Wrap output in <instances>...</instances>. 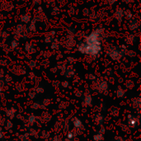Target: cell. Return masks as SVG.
<instances>
[{"label": "cell", "mask_w": 141, "mask_h": 141, "mask_svg": "<svg viewBox=\"0 0 141 141\" xmlns=\"http://www.w3.org/2000/svg\"><path fill=\"white\" fill-rule=\"evenodd\" d=\"M135 0H131V2H134Z\"/></svg>", "instance_id": "obj_24"}, {"label": "cell", "mask_w": 141, "mask_h": 141, "mask_svg": "<svg viewBox=\"0 0 141 141\" xmlns=\"http://www.w3.org/2000/svg\"><path fill=\"white\" fill-rule=\"evenodd\" d=\"M106 2H107L110 6H112L116 2V0H106Z\"/></svg>", "instance_id": "obj_19"}, {"label": "cell", "mask_w": 141, "mask_h": 141, "mask_svg": "<svg viewBox=\"0 0 141 141\" xmlns=\"http://www.w3.org/2000/svg\"><path fill=\"white\" fill-rule=\"evenodd\" d=\"M36 20H35V18L33 20H31L30 22H31V25H30V27H28V30H29L31 32H36Z\"/></svg>", "instance_id": "obj_7"}, {"label": "cell", "mask_w": 141, "mask_h": 141, "mask_svg": "<svg viewBox=\"0 0 141 141\" xmlns=\"http://www.w3.org/2000/svg\"><path fill=\"white\" fill-rule=\"evenodd\" d=\"M1 19H3V14L0 13V20H1Z\"/></svg>", "instance_id": "obj_23"}, {"label": "cell", "mask_w": 141, "mask_h": 141, "mask_svg": "<svg viewBox=\"0 0 141 141\" xmlns=\"http://www.w3.org/2000/svg\"><path fill=\"white\" fill-rule=\"evenodd\" d=\"M124 16L126 17L129 20H130V19H131V18H133V14H132V12H131V10L124 11Z\"/></svg>", "instance_id": "obj_11"}, {"label": "cell", "mask_w": 141, "mask_h": 141, "mask_svg": "<svg viewBox=\"0 0 141 141\" xmlns=\"http://www.w3.org/2000/svg\"><path fill=\"white\" fill-rule=\"evenodd\" d=\"M20 21L21 22L25 23V24H28L30 21H31V14H23L20 17Z\"/></svg>", "instance_id": "obj_5"}, {"label": "cell", "mask_w": 141, "mask_h": 141, "mask_svg": "<svg viewBox=\"0 0 141 141\" xmlns=\"http://www.w3.org/2000/svg\"><path fill=\"white\" fill-rule=\"evenodd\" d=\"M31 50H33V45L31 44H30V43H27V45H26V50L30 51Z\"/></svg>", "instance_id": "obj_14"}, {"label": "cell", "mask_w": 141, "mask_h": 141, "mask_svg": "<svg viewBox=\"0 0 141 141\" xmlns=\"http://www.w3.org/2000/svg\"><path fill=\"white\" fill-rule=\"evenodd\" d=\"M134 39H135V37H134V34H130L129 36L125 38V42H126L127 44H129V45H131L132 43L134 41Z\"/></svg>", "instance_id": "obj_8"}, {"label": "cell", "mask_w": 141, "mask_h": 141, "mask_svg": "<svg viewBox=\"0 0 141 141\" xmlns=\"http://www.w3.org/2000/svg\"><path fill=\"white\" fill-rule=\"evenodd\" d=\"M74 34H75V30L69 27L68 29V35H73V36H74Z\"/></svg>", "instance_id": "obj_15"}, {"label": "cell", "mask_w": 141, "mask_h": 141, "mask_svg": "<svg viewBox=\"0 0 141 141\" xmlns=\"http://www.w3.org/2000/svg\"><path fill=\"white\" fill-rule=\"evenodd\" d=\"M60 13V9L58 7H56V6H55V7H53V8H52L51 10V15L52 16H57V15H59Z\"/></svg>", "instance_id": "obj_9"}, {"label": "cell", "mask_w": 141, "mask_h": 141, "mask_svg": "<svg viewBox=\"0 0 141 141\" xmlns=\"http://www.w3.org/2000/svg\"><path fill=\"white\" fill-rule=\"evenodd\" d=\"M23 1H24V0H23Z\"/></svg>", "instance_id": "obj_25"}, {"label": "cell", "mask_w": 141, "mask_h": 141, "mask_svg": "<svg viewBox=\"0 0 141 141\" xmlns=\"http://www.w3.org/2000/svg\"><path fill=\"white\" fill-rule=\"evenodd\" d=\"M50 34L51 35V36H55V31H51V33H50Z\"/></svg>", "instance_id": "obj_22"}, {"label": "cell", "mask_w": 141, "mask_h": 141, "mask_svg": "<svg viewBox=\"0 0 141 141\" xmlns=\"http://www.w3.org/2000/svg\"><path fill=\"white\" fill-rule=\"evenodd\" d=\"M107 54L110 56H111V57L115 60V59H117V58L121 57V56H122L123 51L118 50L117 49H115L113 47H111V48L107 50Z\"/></svg>", "instance_id": "obj_2"}, {"label": "cell", "mask_w": 141, "mask_h": 141, "mask_svg": "<svg viewBox=\"0 0 141 141\" xmlns=\"http://www.w3.org/2000/svg\"><path fill=\"white\" fill-rule=\"evenodd\" d=\"M40 3H41V0H33V3L35 5H39Z\"/></svg>", "instance_id": "obj_20"}, {"label": "cell", "mask_w": 141, "mask_h": 141, "mask_svg": "<svg viewBox=\"0 0 141 141\" xmlns=\"http://www.w3.org/2000/svg\"><path fill=\"white\" fill-rule=\"evenodd\" d=\"M123 17H124V10L121 8H116V11L115 12V18L119 21H122Z\"/></svg>", "instance_id": "obj_4"}, {"label": "cell", "mask_w": 141, "mask_h": 141, "mask_svg": "<svg viewBox=\"0 0 141 141\" xmlns=\"http://www.w3.org/2000/svg\"><path fill=\"white\" fill-rule=\"evenodd\" d=\"M11 44H12V46L13 47V48H15V47L17 46V45H18V42H17V40H16V39H14V40H12Z\"/></svg>", "instance_id": "obj_16"}, {"label": "cell", "mask_w": 141, "mask_h": 141, "mask_svg": "<svg viewBox=\"0 0 141 141\" xmlns=\"http://www.w3.org/2000/svg\"><path fill=\"white\" fill-rule=\"evenodd\" d=\"M0 36H1L3 38L5 39V38H7L8 36V33L7 31H2V32H1V34H0Z\"/></svg>", "instance_id": "obj_17"}, {"label": "cell", "mask_w": 141, "mask_h": 141, "mask_svg": "<svg viewBox=\"0 0 141 141\" xmlns=\"http://www.w3.org/2000/svg\"><path fill=\"white\" fill-rule=\"evenodd\" d=\"M89 17H90L91 21H98V19H99V17L97 16V14H96V12H91V13L89 14Z\"/></svg>", "instance_id": "obj_10"}, {"label": "cell", "mask_w": 141, "mask_h": 141, "mask_svg": "<svg viewBox=\"0 0 141 141\" xmlns=\"http://www.w3.org/2000/svg\"><path fill=\"white\" fill-rule=\"evenodd\" d=\"M121 1L125 2V3H131V0H121Z\"/></svg>", "instance_id": "obj_21"}, {"label": "cell", "mask_w": 141, "mask_h": 141, "mask_svg": "<svg viewBox=\"0 0 141 141\" xmlns=\"http://www.w3.org/2000/svg\"><path fill=\"white\" fill-rule=\"evenodd\" d=\"M69 13L70 14V15H73V14H74V12H75V9H74V8L73 7H70L69 8Z\"/></svg>", "instance_id": "obj_18"}, {"label": "cell", "mask_w": 141, "mask_h": 141, "mask_svg": "<svg viewBox=\"0 0 141 141\" xmlns=\"http://www.w3.org/2000/svg\"><path fill=\"white\" fill-rule=\"evenodd\" d=\"M105 36L104 28L102 27H97L84 38L83 41H80L78 44V49L81 53L95 57L101 50V40Z\"/></svg>", "instance_id": "obj_1"}, {"label": "cell", "mask_w": 141, "mask_h": 141, "mask_svg": "<svg viewBox=\"0 0 141 141\" xmlns=\"http://www.w3.org/2000/svg\"><path fill=\"white\" fill-rule=\"evenodd\" d=\"M140 27V23H139V21L136 20V19H130L129 20V28L131 31H135L138 28Z\"/></svg>", "instance_id": "obj_3"}, {"label": "cell", "mask_w": 141, "mask_h": 141, "mask_svg": "<svg viewBox=\"0 0 141 141\" xmlns=\"http://www.w3.org/2000/svg\"><path fill=\"white\" fill-rule=\"evenodd\" d=\"M83 15H84V16H89V14L91 13V11H90L89 8H83Z\"/></svg>", "instance_id": "obj_13"}, {"label": "cell", "mask_w": 141, "mask_h": 141, "mask_svg": "<svg viewBox=\"0 0 141 141\" xmlns=\"http://www.w3.org/2000/svg\"><path fill=\"white\" fill-rule=\"evenodd\" d=\"M14 8V5L12 3H3L1 4V10H6V11H12Z\"/></svg>", "instance_id": "obj_6"}, {"label": "cell", "mask_w": 141, "mask_h": 141, "mask_svg": "<svg viewBox=\"0 0 141 141\" xmlns=\"http://www.w3.org/2000/svg\"><path fill=\"white\" fill-rule=\"evenodd\" d=\"M51 41H53V37L50 34H47L45 37V43H50Z\"/></svg>", "instance_id": "obj_12"}]
</instances>
